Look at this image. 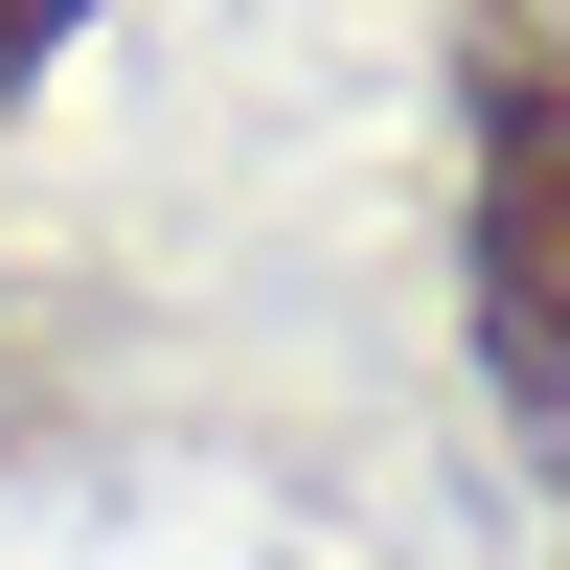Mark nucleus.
<instances>
[{
    "instance_id": "f257e3e1",
    "label": "nucleus",
    "mask_w": 570,
    "mask_h": 570,
    "mask_svg": "<svg viewBox=\"0 0 570 570\" xmlns=\"http://www.w3.org/2000/svg\"><path fill=\"white\" fill-rule=\"evenodd\" d=\"M456 297H480V365L570 434V69L548 46L456 91Z\"/></svg>"
},
{
    "instance_id": "f03ea898",
    "label": "nucleus",
    "mask_w": 570,
    "mask_h": 570,
    "mask_svg": "<svg viewBox=\"0 0 570 570\" xmlns=\"http://www.w3.org/2000/svg\"><path fill=\"white\" fill-rule=\"evenodd\" d=\"M69 23H91V0H0V91H23L46 46H69Z\"/></svg>"
}]
</instances>
